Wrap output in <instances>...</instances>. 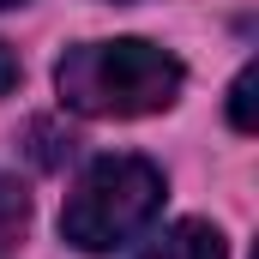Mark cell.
<instances>
[{"instance_id": "7", "label": "cell", "mask_w": 259, "mask_h": 259, "mask_svg": "<svg viewBox=\"0 0 259 259\" xmlns=\"http://www.w3.org/2000/svg\"><path fill=\"white\" fill-rule=\"evenodd\" d=\"M18 78H24V66H18V55L0 42V97H6V91H18Z\"/></svg>"}, {"instance_id": "3", "label": "cell", "mask_w": 259, "mask_h": 259, "mask_svg": "<svg viewBox=\"0 0 259 259\" xmlns=\"http://www.w3.org/2000/svg\"><path fill=\"white\" fill-rule=\"evenodd\" d=\"M139 259H229V247H223V235H217L211 223L187 217V223H169Z\"/></svg>"}, {"instance_id": "4", "label": "cell", "mask_w": 259, "mask_h": 259, "mask_svg": "<svg viewBox=\"0 0 259 259\" xmlns=\"http://www.w3.org/2000/svg\"><path fill=\"white\" fill-rule=\"evenodd\" d=\"M24 229H30V193L12 175H0V253H12L24 241Z\"/></svg>"}, {"instance_id": "8", "label": "cell", "mask_w": 259, "mask_h": 259, "mask_svg": "<svg viewBox=\"0 0 259 259\" xmlns=\"http://www.w3.org/2000/svg\"><path fill=\"white\" fill-rule=\"evenodd\" d=\"M0 6H18V0H0Z\"/></svg>"}, {"instance_id": "5", "label": "cell", "mask_w": 259, "mask_h": 259, "mask_svg": "<svg viewBox=\"0 0 259 259\" xmlns=\"http://www.w3.org/2000/svg\"><path fill=\"white\" fill-rule=\"evenodd\" d=\"M24 139H30V163L36 169H61L66 157H72V133H61L55 121H30Z\"/></svg>"}, {"instance_id": "2", "label": "cell", "mask_w": 259, "mask_h": 259, "mask_svg": "<svg viewBox=\"0 0 259 259\" xmlns=\"http://www.w3.org/2000/svg\"><path fill=\"white\" fill-rule=\"evenodd\" d=\"M163 211V169L145 157H97L61 205V235L78 253H115Z\"/></svg>"}, {"instance_id": "9", "label": "cell", "mask_w": 259, "mask_h": 259, "mask_svg": "<svg viewBox=\"0 0 259 259\" xmlns=\"http://www.w3.org/2000/svg\"><path fill=\"white\" fill-rule=\"evenodd\" d=\"M115 6H133V0H115Z\"/></svg>"}, {"instance_id": "6", "label": "cell", "mask_w": 259, "mask_h": 259, "mask_svg": "<svg viewBox=\"0 0 259 259\" xmlns=\"http://www.w3.org/2000/svg\"><path fill=\"white\" fill-rule=\"evenodd\" d=\"M253 84H259V72L253 66H241V78L229 84V121H235V133H253Z\"/></svg>"}, {"instance_id": "1", "label": "cell", "mask_w": 259, "mask_h": 259, "mask_svg": "<svg viewBox=\"0 0 259 259\" xmlns=\"http://www.w3.org/2000/svg\"><path fill=\"white\" fill-rule=\"evenodd\" d=\"M187 66L169 49L121 36V42H78L55 66V91L72 115L91 121H133V115H157L181 97Z\"/></svg>"}]
</instances>
